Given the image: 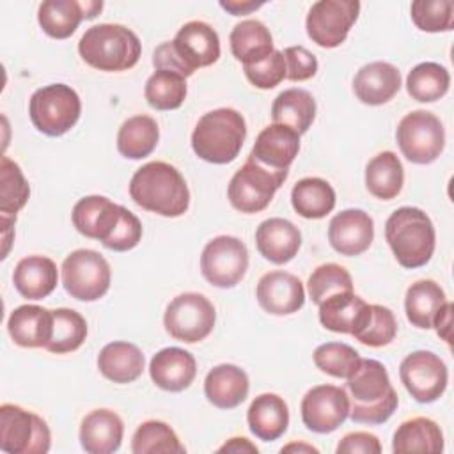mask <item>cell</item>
I'll use <instances>...</instances> for the list:
<instances>
[{"mask_svg": "<svg viewBox=\"0 0 454 454\" xmlns=\"http://www.w3.org/2000/svg\"><path fill=\"white\" fill-rule=\"evenodd\" d=\"M291 204L300 216L319 220L335 207V192L321 177H303L291 190Z\"/></svg>", "mask_w": 454, "mask_h": 454, "instance_id": "37", "label": "cell"}, {"mask_svg": "<svg viewBox=\"0 0 454 454\" xmlns=\"http://www.w3.org/2000/svg\"><path fill=\"white\" fill-rule=\"evenodd\" d=\"M158 140V122L149 115H133L119 128L117 149L128 160H142L154 151Z\"/></svg>", "mask_w": 454, "mask_h": 454, "instance_id": "36", "label": "cell"}, {"mask_svg": "<svg viewBox=\"0 0 454 454\" xmlns=\"http://www.w3.org/2000/svg\"><path fill=\"white\" fill-rule=\"evenodd\" d=\"M82 9H83V18L92 20L103 9V2L101 0L99 2L98 0H87V2H82Z\"/></svg>", "mask_w": 454, "mask_h": 454, "instance_id": "55", "label": "cell"}, {"mask_svg": "<svg viewBox=\"0 0 454 454\" xmlns=\"http://www.w3.org/2000/svg\"><path fill=\"white\" fill-rule=\"evenodd\" d=\"M247 422L250 431L262 442H273L280 438L289 424V410L286 401L277 394L257 395L247 411Z\"/></svg>", "mask_w": 454, "mask_h": 454, "instance_id": "29", "label": "cell"}, {"mask_svg": "<svg viewBox=\"0 0 454 454\" xmlns=\"http://www.w3.org/2000/svg\"><path fill=\"white\" fill-rule=\"evenodd\" d=\"M262 5V2H248V0H227V2H220V7L229 11L232 16H241V14H248L255 9H259Z\"/></svg>", "mask_w": 454, "mask_h": 454, "instance_id": "53", "label": "cell"}, {"mask_svg": "<svg viewBox=\"0 0 454 454\" xmlns=\"http://www.w3.org/2000/svg\"><path fill=\"white\" fill-rule=\"evenodd\" d=\"M316 117V99L305 89H286L271 105V119L277 124L289 126L298 135L309 131Z\"/></svg>", "mask_w": 454, "mask_h": 454, "instance_id": "32", "label": "cell"}, {"mask_svg": "<svg viewBox=\"0 0 454 454\" xmlns=\"http://www.w3.org/2000/svg\"><path fill=\"white\" fill-rule=\"evenodd\" d=\"M287 174L289 172L268 170L248 158L229 183L227 197L231 206L247 215L266 209L275 192L287 179Z\"/></svg>", "mask_w": 454, "mask_h": 454, "instance_id": "10", "label": "cell"}, {"mask_svg": "<svg viewBox=\"0 0 454 454\" xmlns=\"http://www.w3.org/2000/svg\"><path fill=\"white\" fill-rule=\"evenodd\" d=\"M374 238L372 218L362 209H344L337 213L328 225V241L340 255L364 254Z\"/></svg>", "mask_w": 454, "mask_h": 454, "instance_id": "19", "label": "cell"}, {"mask_svg": "<svg viewBox=\"0 0 454 454\" xmlns=\"http://www.w3.org/2000/svg\"><path fill=\"white\" fill-rule=\"evenodd\" d=\"M248 270L247 245L236 236H216L202 250L200 271L216 287H234Z\"/></svg>", "mask_w": 454, "mask_h": 454, "instance_id": "12", "label": "cell"}, {"mask_svg": "<svg viewBox=\"0 0 454 454\" xmlns=\"http://www.w3.org/2000/svg\"><path fill=\"white\" fill-rule=\"evenodd\" d=\"M289 450H305V452H314V454H317V449L316 447H312V445H298V443H291V445H287V447H282V452H289Z\"/></svg>", "mask_w": 454, "mask_h": 454, "instance_id": "56", "label": "cell"}, {"mask_svg": "<svg viewBox=\"0 0 454 454\" xmlns=\"http://www.w3.org/2000/svg\"><path fill=\"white\" fill-rule=\"evenodd\" d=\"M300 151V135L284 124L266 126L255 138L250 160L273 172H289Z\"/></svg>", "mask_w": 454, "mask_h": 454, "instance_id": "17", "label": "cell"}, {"mask_svg": "<svg viewBox=\"0 0 454 454\" xmlns=\"http://www.w3.org/2000/svg\"><path fill=\"white\" fill-rule=\"evenodd\" d=\"M124 434L122 419L106 408L87 413L80 426V443L89 454H112L121 447Z\"/></svg>", "mask_w": 454, "mask_h": 454, "instance_id": "24", "label": "cell"}, {"mask_svg": "<svg viewBox=\"0 0 454 454\" xmlns=\"http://www.w3.org/2000/svg\"><path fill=\"white\" fill-rule=\"evenodd\" d=\"M82 103L74 89L66 83H50L37 89L28 101V115L37 131L48 137L67 133L80 119Z\"/></svg>", "mask_w": 454, "mask_h": 454, "instance_id": "6", "label": "cell"}, {"mask_svg": "<svg viewBox=\"0 0 454 454\" xmlns=\"http://www.w3.org/2000/svg\"><path fill=\"white\" fill-rule=\"evenodd\" d=\"M401 89V73L395 66L376 60L360 67L353 78L355 96L371 106L388 103Z\"/></svg>", "mask_w": 454, "mask_h": 454, "instance_id": "23", "label": "cell"}, {"mask_svg": "<svg viewBox=\"0 0 454 454\" xmlns=\"http://www.w3.org/2000/svg\"><path fill=\"white\" fill-rule=\"evenodd\" d=\"M449 71L436 62H422L406 76L408 94L420 103H433L443 98L449 90Z\"/></svg>", "mask_w": 454, "mask_h": 454, "instance_id": "39", "label": "cell"}, {"mask_svg": "<svg viewBox=\"0 0 454 454\" xmlns=\"http://www.w3.org/2000/svg\"><path fill=\"white\" fill-rule=\"evenodd\" d=\"M172 48L179 62L192 76L195 69L207 67L215 64L220 57V39L215 28L204 21H188L184 23L174 41Z\"/></svg>", "mask_w": 454, "mask_h": 454, "instance_id": "16", "label": "cell"}, {"mask_svg": "<svg viewBox=\"0 0 454 454\" xmlns=\"http://www.w3.org/2000/svg\"><path fill=\"white\" fill-rule=\"evenodd\" d=\"M395 454L404 452H442L443 433L440 426L427 417H413L397 426L392 440Z\"/></svg>", "mask_w": 454, "mask_h": 454, "instance_id": "31", "label": "cell"}, {"mask_svg": "<svg viewBox=\"0 0 454 454\" xmlns=\"http://www.w3.org/2000/svg\"><path fill=\"white\" fill-rule=\"evenodd\" d=\"M450 319H452V303L445 301L443 307L434 316L433 326L436 328V333L450 344Z\"/></svg>", "mask_w": 454, "mask_h": 454, "instance_id": "52", "label": "cell"}, {"mask_svg": "<svg viewBox=\"0 0 454 454\" xmlns=\"http://www.w3.org/2000/svg\"><path fill=\"white\" fill-rule=\"evenodd\" d=\"M337 454H380L381 452V443L376 434L365 433V431H356V433H348L337 445Z\"/></svg>", "mask_w": 454, "mask_h": 454, "instance_id": "51", "label": "cell"}, {"mask_svg": "<svg viewBox=\"0 0 454 454\" xmlns=\"http://www.w3.org/2000/svg\"><path fill=\"white\" fill-rule=\"evenodd\" d=\"M404 183L401 160L392 151L378 153L365 167V186L380 200H392L399 195Z\"/></svg>", "mask_w": 454, "mask_h": 454, "instance_id": "35", "label": "cell"}, {"mask_svg": "<svg viewBox=\"0 0 454 454\" xmlns=\"http://www.w3.org/2000/svg\"><path fill=\"white\" fill-rule=\"evenodd\" d=\"M142 239L140 220L124 206H121V218L114 232L103 241V247L114 252H128L135 248Z\"/></svg>", "mask_w": 454, "mask_h": 454, "instance_id": "49", "label": "cell"}, {"mask_svg": "<svg viewBox=\"0 0 454 454\" xmlns=\"http://www.w3.org/2000/svg\"><path fill=\"white\" fill-rule=\"evenodd\" d=\"M62 286L66 293L80 301H96L110 287V264L96 250L78 248L62 262Z\"/></svg>", "mask_w": 454, "mask_h": 454, "instance_id": "7", "label": "cell"}, {"mask_svg": "<svg viewBox=\"0 0 454 454\" xmlns=\"http://www.w3.org/2000/svg\"><path fill=\"white\" fill-rule=\"evenodd\" d=\"M83 18L78 0H46L39 5L37 21L43 32L53 39H67L74 34Z\"/></svg>", "mask_w": 454, "mask_h": 454, "instance_id": "38", "label": "cell"}, {"mask_svg": "<svg viewBox=\"0 0 454 454\" xmlns=\"http://www.w3.org/2000/svg\"><path fill=\"white\" fill-rule=\"evenodd\" d=\"M184 450L174 429L161 420L142 422L131 440L133 454H183Z\"/></svg>", "mask_w": 454, "mask_h": 454, "instance_id": "41", "label": "cell"}, {"mask_svg": "<svg viewBox=\"0 0 454 454\" xmlns=\"http://www.w3.org/2000/svg\"><path fill=\"white\" fill-rule=\"evenodd\" d=\"M245 137L243 115L234 108H216L199 119L192 133V149L200 160L223 165L236 160Z\"/></svg>", "mask_w": 454, "mask_h": 454, "instance_id": "5", "label": "cell"}, {"mask_svg": "<svg viewBox=\"0 0 454 454\" xmlns=\"http://www.w3.org/2000/svg\"><path fill=\"white\" fill-rule=\"evenodd\" d=\"M80 57L98 71L115 73L131 69L142 53L133 30L117 23H101L85 30L78 43Z\"/></svg>", "mask_w": 454, "mask_h": 454, "instance_id": "3", "label": "cell"}, {"mask_svg": "<svg viewBox=\"0 0 454 454\" xmlns=\"http://www.w3.org/2000/svg\"><path fill=\"white\" fill-rule=\"evenodd\" d=\"M149 374L156 387L167 392H181L195 380L197 364L186 349L163 348L151 358Z\"/></svg>", "mask_w": 454, "mask_h": 454, "instance_id": "22", "label": "cell"}, {"mask_svg": "<svg viewBox=\"0 0 454 454\" xmlns=\"http://www.w3.org/2000/svg\"><path fill=\"white\" fill-rule=\"evenodd\" d=\"M216 312L213 303L200 293H183L165 309L163 325L167 333L181 342L204 340L215 326Z\"/></svg>", "mask_w": 454, "mask_h": 454, "instance_id": "11", "label": "cell"}, {"mask_svg": "<svg viewBox=\"0 0 454 454\" xmlns=\"http://www.w3.org/2000/svg\"><path fill=\"white\" fill-rule=\"evenodd\" d=\"M411 20L424 32H447L454 25V4L449 0H415Z\"/></svg>", "mask_w": 454, "mask_h": 454, "instance_id": "47", "label": "cell"}, {"mask_svg": "<svg viewBox=\"0 0 454 454\" xmlns=\"http://www.w3.org/2000/svg\"><path fill=\"white\" fill-rule=\"evenodd\" d=\"M395 333L397 321L394 312L383 305H371L364 323L353 333V337L369 348H381L390 344Z\"/></svg>", "mask_w": 454, "mask_h": 454, "instance_id": "45", "label": "cell"}, {"mask_svg": "<svg viewBox=\"0 0 454 454\" xmlns=\"http://www.w3.org/2000/svg\"><path fill=\"white\" fill-rule=\"evenodd\" d=\"M358 11L356 0H319L309 9L307 34L321 48H337L346 41Z\"/></svg>", "mask_w": 454, "mask_h": 454, "instance_id": "13", "label": "cell"}, {"mask_svg": "<svg viewBox=\"0 0 454 454\" xmlns=\"http://www.w3.org/2000/svg\"><path fill=\"white\" fill-rule=\"evenodd\" d=\"M243 71L254 87L268 90L286 78V60L280 50H273L264 60L243 66Z\"/></svg>", "mask_w": 454, "mask_h": 454, "instance_id": "48", "label": "cell"}, {"mask_svg": "<svg viewBox=\"0 0 454 454\" xmlns=\"http://www.w3.org/2000/svg\"><path fill=\"white\" fill-rule=\"evenodd\" d=\"M385 238L394 257L403 268L413 270L429 262L434 252V227L431 218L419 207L395 209L385 223Z\"/></svg>", "mask_w": 454, "mask_h": 454, "instance_id": "4", "label": "cell"}, {"mask_svg": "<svg viewBox=\"0 0 454 454\" xmlns=\"http://www.w3.org/2000/svg\"><path fill=\"white\" fill-rule=\"evenodd\" d=\"M404 388L417 403H433L447 388L449 372L445 362L433 351L419 349L404 356L399 365Z\"/></svg>", "mask_w": 454, "mask_h": 454, "instance_id": "14", "label": "cell"}, {"mask_svg": "<svg viewBox=\"0 0 454 454\" xmlns=\"http://www.w3.org/2000/svg\"><path fill=\"white\" fill-rule=\"evenodd\" d=\"M129 197L145 211L176 218L186 213L190 192L181 172L165 161L142 165L129 181Z\"/></svg>", "mask_w": 454, "mask_h": 454, "instance_id": "1", "label": "cell"}, {"mask_svg": "<svg viewBox=\"0 0 454 454\" xmlns=\"http://www.w3.org/2000/svg\"><path fill=\"white\" fill-rule=\"evenodd\" d=\"M255 245L259 254L273 262L286 264L298 254L301 247L300 229L286 218H268L255 231Z\"/></svg>", "mask_w": 454, "mask_h": 454, "instance_id": "21", "label": "cell"}, {"mask_svg": "<svg viewBox=\"0 0 454 454\" xmlns=\"http://www.w3.org/2000/svg\"><path fill=\"white\" fill-rule=\"evenodd\" d=\"M144 365V353L138 349V346L126 340H114L98 355L99 372L114 383H131L138 380Z\"/></svg>", "mask_w": 454, "mask_h": 454, "instance_id": "30", "label": "cell"}, {"mask_svg": "<svg viewBox=\"0 0 454 454\" xmlns=\"http://www.w3.org/2000/svg\"><path fill=\"white\" fill-rule=\"evenodd\" d=\"M144 94L149 106L156 110H176L186 98V78L172 71L156 69L145 82Z\"/></svg>", "mask_w": 454, "mask_h": 454, "instance_id": "42", "label": "cell"}, {"mask_svg": "<svg viewBox=\"0 0 454 454\" xmlns=\"http://www.w3.org/2000/svg\"><path fill=\"white\" fill-rule=\"evenodd\" d=\"M445 293L434 280L422 278L413 282L404 296V310L408 321L422 330L433 328L434 316L445 303Z\"/></svg>", "mask_w": 454, "mask_h": 454, "instance_id": "34", "label": "cell"}, {"mask_svg": "<svg viewBox=\"0 0 454 454\" xmlns=\"http://www.w3.org/2000/svg\"><path fill=\"white\" fill-rule=\"evenodd\" d=\"M403 156L417 165L433 163L445 147V129L440 119L426 110L406 114L395 129Z\"/></svg>", "mask_w": 454, "mask_h": 454, "instance_id": "9", "label": "cell"}, {"mask_svg": "<svg viewBox=\"0 0 454 454\" xmlns=\"http://www.w3.org/2000/svg\"><path fill=\"white\" fill-rule=\"evenodd\" d=\"M121 218V206L103 195L80 199L71 213L73 225L80 234L101 243L114 232Z\"/></svg>", "mask_w": 454, "mask_h": 454, "instance_id": "20", "label": "cell"}, {"mask_svg": "<svg viewBox=\"0 0 454 454\" xmlns=\"http://www.w3.org/2000/svg\"><path fill=\"white\" fill-rule=\"evenodd\" d=\"M369 307L371 305L353 291L337 293L319 303V321L330 332L353 335L364 323Z\"/></svg>", "mask_w": 454, "mask_h": 454, "instance_id": "27", "label": "cell"}, {"mask_svg": "<svg viewBox=\"0 0 454 454\" xmlns=\"http://www.w3.org/2000/svg\"><path fill=\"white\" fill-rule=\"evenodd\" d=\"M360 362L358 351L344 342H326L314 351L316 367L333 378L348 380L358 369Z\"/></svg>", "mask_w": 454, "mask_h": 454, "instance_id": "44", "label": "cell"}, {"mask_svg": "<svg viewBox=\"0 0 454 454\" xmlns=\"http://www.w3.org/2000/svg\"><path fill=\"white\" fill-rule=\"evenodd\" d=\"M248 376L234 364H220L213 367L204 380V394L207 401L222 410L239 406L248 395Z\"/></svg>", "mask_w": 454, "mask_h": 454, "instance_id": "26", "label": "cell"}, {"mask_svg": "<svg viewBox=\"0 0 454 454\" xmlns=\"http://www.w3.org/2000/svg\"><path fill=\"white\" fill-rule=\"evenodd\" d=\"M59 271L55 262L44 255L23 257L12 273L16 291L28 300H43L57 287Z\"/></svg>", "mask_w": 454, "mask_h": 454, "instance_id": "28", "label": "cell"}, {"mask_svg": "<svg viewBox=\"0 0 454 454\" xmlns=\"http://www.w3.org/2000/svg\"><path fill=\"white\" fill-rule=\"evenodd\" d=\"M53 333L46 344V351L64 355L76 351L87 337V323L83 316L73 309H53Z\"/></svg>", "mask_w": 454, "mask_h": 454, "instance_id": "40", "label": "cell"}, {"mask_svg": "<svg viewBox=\"0 0 454 454\" xmlns=\"http://www.w3.org/2000/svg\"><path fill=\"white\" fill-rule=\"evenodd\" d=\"M300 410L307 429L319 434L332 433L349 417L348 392L335 385L312 387L303 395Z\"/></svg>", "mask_w": 454, "mask_h": 454, "instance_id": "15", "label": "cell"}, {"mask_svg": "<svg viewBox=\"0 0 454 454\" xmlns=\"http://www.w3.org/2000/svg\"><path fill=\"white\" fill-rule=\"evenodd\" d=\"M7 330L21 348H46L53 333V312L39 305H20L11 312Z\"/></svg>", "mask_w": 454, "mask_h": 454, "instance_id": "25", "label": "cell"}, {"mask_svg": "<svg viewBox=\"0 0 454 454\" xmlns=\"http://www.w3.org/2000/svg\"><path fill=\"white\" fill-rule=\"evenodd\" d=\"M218 452H252V454H257L259 449L254 443H250V440L236 436V438H231L225 445H222L218 449Z\"/></svg>", "mask_w": 454, "mask_h": 454, "instance_id": "54", "label": "cell"}, {"mask_svg": "<svg viewBox=\"0 0 454 454\" xmlns=\"http://www.w3.org/2000/svg\"><path fill=\"white\" fill-rule=\"evenodd\" d=\"M309 296L314 303H321L332 294L353 291V280L348 270L335 262H326L317 266L307 282Z\"/></svg>", "mask_w": 454, "mask_h": 454, "instance_id": "46", "label": "cell"}, {"mask_svg": "<svg viewBox=\"0 0 454 454\" xmlns=\"http://www.w3.org/2000/svg\"><path fill=\"white\" fill-rule=\"evenodd\" d=\"M231 51L243 66L264 60L275 48L273 37L259 20H245L231 32Z\"/></svg>", "mask_w": 454, "mask_h": 454, "instance_id": "33", "label": "cell"}, {"mask_svg": "<svg viewBox=\"0 0 454 454\" xmlns=\"http://www.w3.org/2000/svg\"><path fill=\"white\" fill-rule=\"evenodd\" d=\"M48 424L18 404L0 406V449L9 454H44L50 450Z\"/></svg>", "mask_w": 454, "mask_h": 454, "instance_id": "8", "label": "cell"}, {"mask_svg": "<svg viewBox=\"0 0 454 454\" xmlns=\"http://www.w3.org/2000/svg\"><path fill=\"white\" fill-rule=\"evenodd\" d=\"M259 305L273 316H289L305 303V289L298 277L287 271L264 273L255 287Z\"/></svg>", "mask_w": 454, "mask_h": 454, "instance_id": "18", "label": "cell"}, {"mask_svg": "<svg viewBox=\"0 0 454 454\" xmlns=\"http://www.w3.org/2000/svg\"><path fill=\"white\" fill-rule=\"evenodd\" d=\"M30 186L16 161L7 156L0 160V213L2 216H16L27 204Z\"/></svg>", "mask_w": 454, "mask_h": 454, "instance_id": "43", "label": "cell"}, {"mask_svg": "<svg viewBox=\"0 0 454 454\" xmlns=\"http://www.w3.org/2000/svg\"><path fill=\"white\" fill-rule=\"evenodd\" d=\"M286 78L291 82H305L317 71V59L305 46H289L284 50Z\"/></svg>", "mask_w": 454, "mask_h": 454, "instance_id": "50", "label": "cell"}, {"mask_svg": "<svg viewBox=\"0 0 454 454\" xmlns=\"http://www.w3.org/2000/svg\"><path fill=\"white\" fill-rule=\"evenodd\" d=\"M346 381L349 417L353 422L383 424L397 410L399 399L381 362L362 358L358 369Z\"/></svg>", "mask_w": 454, "mask_h": 454, "instance_id": "2", "label": "cell"}]
</instances>
